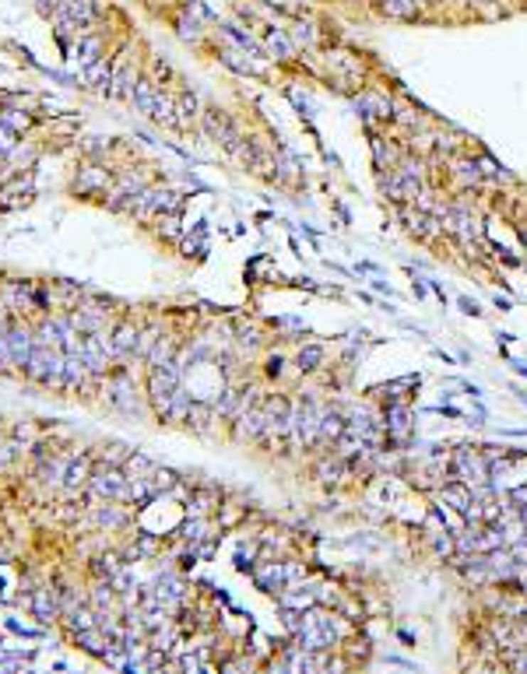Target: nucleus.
Masks as SVG:
<instances>
[{"instance_id":"37","label":"nucleus","mask_w":527,"mask_h":674,"mask_svg":"<svg viewBox=\"0 0 527 674\" xmlns=\"http://www.w3.org/2000/svg\"><path fill=\"white\" fill-rule=\"evenodd\" d=\"M179 534H183V541L201 545V541H204V520H201V516H193L190 523H183V527H179Z\"/></svg>"},{"instance_id":"25","label":"nucleus","mask_w":527,"mask_h":674,"mask_svg":"<svg viewBox=\"0 0 527 674\" xmlns=\"http://www.w3.org/2000/svg\"><path fill=\"white\" fill-rule=\"evenodd\" d=\"M130 102L144 112V116H151V112H155V102H159V88H155V81H137Z\"/></svg>"},{"instance_id":"18","label":"nucleus","mask_w":527,"mask_h":674,"mask_svg":"<svg viewBox=\"0 0 527 674\" xmlns=\"http://www.w3.org/2000/svg\"><path fill=\"white\" fill-rule=\"evenodd\" d=\"M211 418H215V407L204 404V400H193V404H190V414H186V425H190L193 432L208 436V432H211Z\"/></svg>"},{"instance_id":"47","label":"nucleus","mask_w":527,"mask_h":674,"mask_svg":"<svg viewBox=\"0 0 527 674\" xmlns=\"http://www.w3.org/2000/svg\"><path fill=\"white\" fill-rule=\"evenodd\" d=\"M282 369H285V358H282V355H271V358H267V376H282Z\"/></svg>"},{"instance_id":"30","label":"nucleus","mask_w":527,"mask_h":674,"mask_svg":"<svg viewBox=\"0 0 527 674\" xmlns=\"http://www.w3.org/2000/svg\"><path fill=\"white\" fill-rule=\"evenodd\" d=\"M137 331L134 327H119L117 334H113V348H117V358H123V355H134L137 351Z\"/></svg>"},{"instance_id":"13","label":"nucleus","mask_w":527,"mask_h":674,"mask_svg":"<svg viewBox=\"0 0 527 674\" xmlns=\"http://www.w3.org/2000/svg\"><path fill=\"white\" fill-rule=\"evenodd\" d=\"M345 411H338V407H324L320 411V443H338L341 436H345Z\"/></svg>"},{"instance_id":"19","label":"nucleus","mask_w":527,"mask_h":674,"mask_svg":"<svg viewBox=\"0 0 527 674\" xmlns=\"http://www.w3.org/2000/svg\"><path fill=\"white\" fill-rule=\"evenodd\" d=\"M289 39L295 43V50H313L320 43V32H316V25L309 18H299L292 25V32H289Z\"/></svg>"},{"instance_id":"9","label":"nucleus","mask_w":527,"mask_h":674,"mask_svg":"<svg viewBox=\"0 0 527 674\" xmlns=\"http://www.w3.org/2000/svg\"><path fill=\"white\" fill-rule=\"evenodd\" d=\"M253 583H257V590H264V594H282V590H285V569H282V562H264V565H257V569H253Z\"/></svg>"},{"instance_id":"16","label":"nucleus","mask_w":527,"mask_h":674,"mask_svg":"<svg viewBox=\"0 0 527 674\" xmlns=\"http://www.w3.org/2000/svg\"><path fill=\"white\" fill-rule=\"evenodd\" d=\"M88 380V365H85V355H63V387L74 390Z\"/></svg>"},{"instance_id":"14","label":"nucleus","mask_w":527,"mask_h":674,"mask_svg":"<svg viewBox=\"0 0 527 674\" xmlns=\"http://www.w3.org/2000/svg\"><path fill=\"white\" fill-rule=\"evenodd\" d=\"M63 474H67V460H60V456H43L39 460V467H36V478L43 481V485H50V488H57V485H63Z\"/></svg>"},{"instance_id":"43","label":"nucleus","mask_w":527,"mask_h":674,"mask_svg":"<svg viewBox=\"0 0 527 674\" xmlns=\"http://www.w3.org/2000/svg\"><path fill=\"white\" fill-rule=\"evenodd\" d=\"M155 548H159L155 537H151V534H141V537H137V548H134V559H137V555H151Z\"/></svg>"},{"instance_id":"2","label":"nucleus","mask_w":527,"mask_h":674,"mask_svg":"<svg viewBox=\"0 0 527 674\" xmlns=\"http://www.w3.org/2000/svg\"><path fill=\"white\" fill-rule=\"evenodd\" d=\"M450 481H461L468 488L489 485V460L481 456V449L468 446V443H461V446L454 449V456H450Z\"/></svg>"},{"instance_id":"24","label":"nucleus","mask_w":527,"mask_h":674,"mask_svg":"<svg viewBox=\"0 0 527 674\" xmlns=\"http://www.w3.org/2000/svg\"><path fill=\"white\" fill-rule=\"evenodd\" d=\"M197 116H204V109H201V99H197L193 92H186V95L176 99V119H179V127H190Z\"/></svg>"},{"instance_id":"22","label":"nucleus","mask_w":527,"mask_h":674,"mask_svg":"<svg viewBox=\"0 0 527 674\" xmlns=\"http://www.w3.org/2000/svg\"><path fill=\"white\" fill-rule=\"evenodd\" d=\"M418 7H422V0H380V11H383L387 18H394V21H408V18H415Z\"/></svg>"},{"instance_id":"7","label":"nucleus","mask_w":527,"mask_h":674,"mask_svg":"<svg viewBox=\"0 0 527 674\" xmlns=\"http://www.w3.org/2000/svg\"><path fill=\"white\" fill-rule=\"evenodd\" d=\"M394 176L401 179V190H405V200H415L422 193V183H425V162L422 159H401Z\"/></svg>"},{"instance_id":"29","label":"nucleus","mask_w":527,"mask_h":674,"mask_svg":"<svg viewBox=\"0 0 527 674\" xmlns=\"http://www.w3.org/2000/svg\"><path fill=\"white\" fill-rule=\"evenodd\" d=\"M92 523H99V527H119V523H127V513H123L119 506H92Z\"/></svg>"},{"instance_id":"31","label":"nucleus","mask_w":527,"mask_h":674,"mask_svg":"<svg viewBox=\"0 0 527 674\" xmlns=\"http://www.w3.org/2000/svg\"><path fill=\"white\" fill-rule=\"evenodd\" d=\"M85 77H88L92 85H99V88H102V85H113V67L99 56L95 63H88V67H85Z\"/></svg>"},{"instance_id":"3","label":"nucleus","mask_w":527,"mask_h":674,"mask_svg":"<svg viewBox=\"0 0 527 674\" xmlns=\"http://www.w3.org/2000/svg\"><path fill=\"white\" fill-rule=\"evenodd\" d=\"M25 373L46 387H63V351L60 348H50V344H36Z\"/></svg>"},{"instance_id":"12","label":"nucleus","mask_w":527,"mask_h":674,"mask_svg":"<svg viewBox=\"0 0 527 674\" xmlns=\"http://www.w3.org/2000/svg\"><path fill=\"white\" fill-rule=\"evenodd\" d=\"M7 348H11V358H14V365H28V358H32V351H36V337L28 334L25 327H11L7 331Z\"/></svg>"},{"instance_id":"11","label":"nucleus","mask_w":527,"mask_h":674,"mask_svg":"<svg viewBox=\"0 0 527 674\" xmlns=\"http://www.w3.org/2000/svg\"><path fill=\"white\" fill-rule=\"evenodd\" d=\"M235 422H239V425H235V432H239L243 439H264V432H267V422H271V418H267V411L257 404V407H250L246 414H239Z\"/></svg>"},{"instance_id":"44","label":"nucleus","mask_w":527,"mask_h":674,"mask_svg":"<svg viewBox=\"0 0 527 674\" xmlns=\"http://www.w3.org/2000/svg\"><path fill=\"white\" fill-rule=\"evenodd\" d=\"M457 306H461V309H464L468 316H485V309H481V306H478L474 299H468V295H461V299H457Z\"/></svg>"},{"instance_id":"33","label":"nucleus","mask_w":527,"mask_h":674,"mask_svg":"<svg viewBox=\"0 0 527 674\" xmlns=\"http://www.w3.org/2000/svg\"><path fill=\"white\" fill-rule=\"evenodd\" d=\"M215 503H218L215 488H201V492L190 499V506H186V509H190V516H204V513H208V509H211Z\"/></svg>"},{"instance_id":"8","label":"nucleus","mask_w":527,"mask_h":674,"mask_svg":"<svg viewBox=\"0 0 527 674\" xmlns=\"http://www.w3.org/2000/svg\"><path fill=\"white\" fill-rule=\"evenodd\" d=\"M201 119H204V130H208V134H211L218 144H225L229 151H235V148L243 144L239 130H235V127L229 123V119H225V116H222V112H211V109H208L204 116H201Z\"/></svg>"},{"instance_id":"26","label":"nucleus","mask_w":527,"mask_h":674,"mask_svg":"<svg viewBox=\"0 0 527 674\" xmlns=\"http://www.w3.org/2000/svg\"><path fill=\"white\" fill-rule=\"evenodd\" d=\"M411 387H418V376H401V380H394V383H380V387H373V393L383 397L387 404H398V400H401V390H411Z\"/></svg>"},{"instance_id":"6","label":"nucleus","mask_w":527,"mask_h":674,"mask_svg":"<svg viewBox=\"0 0 527 674\" xmlns=\"http://www.w3.org/2000/svg\"><path fill=\"white\" fill-rule=\"evenodd\" d=\"M355 109H358V116L362 119H394V99L390 95H383V92H376V88H366L358 99H355Z\"/></svg>"},{"instance_id":"52","label":"nucleus","mask_w":527,"mask_h":674,"mask_svg":"<svg viewBox=\"0 0 527 674\" xmlns=\"http://www.w3.org/2000/svg\"><path fill=\"white\" fill-rule=\"evenodd\" d=\"M503 436H513V439H527V429H506Z\"/></svg>"},{"instance_id":"34","label":"nucleus","mask_w":527,"mask_h":674,"mask_svg":"<svg viewBox=\"0 0 527 674\" xmlns=\"http://www.w3.org/2000/svg\"><path fill=\"white\" fill-rule=\"evenodd\" d=\"M478 166H481V179H485V176H489V179H496V183H510V179H513L506 168L499 166L496 159H489V155H481V159H478Z\"/></svg>"},{"instance_id":"20","label":"nucleus","mask_w":527,"mask_h":674,"mask_svg":"<svg viewBox=\"0 0 527 674\" xmlns=\"http://www.w3.org/2000/svg\"><path fill=\"white\" fill-rule=\"evenodd\" d=\"M88 478H92V464H88V456H70V460H67L63 485H67V488H81Z\"/></svg>"},{"instance_id":"17","label":"nucleus","mask_w":527,"mask_h":674,"mask_svg":"<svg viewBox=\"0 0 527 674\" xmlns=\"http://www.w3.org/2000/svg\"><path fill=\"white\" fill-rule=\"evenodd\" d=\"M327 63H331V70H334V77H351V81H358L362 77V63H358V56L351 53H331L327 56Z\"/></svg>"},{"instance_id":"41","label":"nucleus","mask_w":527,"mask_h":674,"mask_svg":"<svg viewBox=\"0 0 527 674\" xmlns=\"http://www.w3.org/2000/svg\"><path fill=\"white\" fill-rule=\"evenodd\" d=\"M92 186H106V176L99 168H88L81 179H78V190H92Z\"/></svg>"},{"instance_id":"38","label":"nucleus","mask_w":527,"mask_h":674,"mask_svg":"<svg viewBox=\"0 0 527 674\" xmlns=\"http://www.w3.org/2000/svg\"><path fill=\"white\" fill-rule=\"evenodd\" d=\"M285 569V587H302L306 583V565L302 562H282Z\"/></svg>"},{"instance_id":"5","label":"nucleus","mask_w":527,"mask_h":674,"mask_svg":"<svg viewBox=\"0 0 527 674\" xmlns=\"http://www.w3.org/2000/svg\"><path fill=\"white\" fill-rule=\"evenodd\" d=\"M383 429H387V436L398 443V446H408L411 439V429H415V411H411L405 400H398V404H387V411H383Z\"/></svg>"},{"instance_id":"39","label":"nucleus","mask_w":527,"mask_h":674,"mask_svg":"<svg viewBox=\"0 0 527 674\" xmlns=\"http://www.w3.org/2000/svg\"><path fill=\"white\" fill-rule=\"evenodd\" d=\"M99 46H102V43H99V39H95V36H88V39H85V43H81V50H78V56H81V63H85V67H88V63H95V60H99V56H95V53H99Z\"/></svg>"},{"instance_id":"36","label":"nucleus","mask_w":527,"mask_h":674,"mask_svg":"<svg viewBox=\"0 0 527 674\" xmlns=\"http://www.w3.org/2000/svg\"><path fill=\"white\" fill-rule=\"evenodd\" d=\"M176 36H179L183 43H197V39H201V21L179 18V21H176Z\"/></svg>"},{"instance_id":"48","label":"nucleus","mask_w":527,"mask_h":674,"mask_svg":"<svg viewBox=\"0 0 527 674\" xmlns=\"http://www.w3.org/2000/svg\"><path fill=\"white\" fill-rule=\"evenodd\" d=\"M369 653V639H351V657H366Z\"/></svg>"},{"instance_id":"46","label":"nucleus","mask_w":527,"mask_h":674,"mask_svg":"<svg viewBox=\"0 0 527 674\" xmlns=\"http://www.w3.org/2000/svg\"><path fill=\"white\" fill-rule=\"evenodd\" d=\"M496 257H499V260H503V264H510V267H521V264H524V260H521V257H513V253H510V250H506V246H499V242H496Z\"/></svg>"},{"instance_id":"4","label":"nucleus","mask_w":527,"mask_h":674,"mask_svg":"<svg viewBox=\"0 0 527 674\" xmlns=\"http://www.w3.org/2000/svg\"><path fill=\"white\" fill-rule=\"evenodd\" d=\"M88 485H92V492H95V496H102V499L130 503V478H127L123 471H117V467H110V464L95 467V471H92V478H88Z\"/></svg>"},{"instance_id":"10","label":"nucleus","mask_w":527,"mask_h":674,"mask_svg":"<svg viewBox=\"0 0 527 674\" xmlns=\"http://www.w3.org/2000/svg\"><path fill=\"white\" fill-rule=\"evenodd\" d=\"M218 36H222V43H225V50H239V53H253V56H264V50H260V43L246 32V28H239V25H222L218 28Z\"/></svg>"},{"instance_id":"42","label":"nucleus","mask_w":527,"mask_h":674,"mask_svg":"<svg viewBox=\"0 0 527 674\" xmlns=\"http://www.w3.org/2000/svg\"><path fill=\"white\" fill-rule=\"evenodd\" d=\"M506 503H510V509H527V485H521V488H510V496H506Z\"/></svg>"},{"instance_id":"40","label":"nucleus","mask_w":527,"mask_h":674,"mask_svg":"<svg viewBox=\"0 0 527 674\" xmlns=\"http://www.w3.org/2000/svg\"><path fill=\"white\" fill-rule=\"evenodd\" d=\"M95 572H99V576H106V583H110V579H113V576L119 572L117 555H102V559L95 562Z\"/></svg>"},{"instance_id":"51","label":"nucleus","mask_w":527,"mask_h":674,"mask_svg":"<svg viewBox=\"0 0 527 674\" xmlns=\"http://www.w3.org/2000/svg\"><path fill=\"white\" fill-rule=\"evenodd\" d=\"M429 288H432V295H436V299H440V302H447V295H443V284H440V281H432V284H429Z\"/></svg>"},{"instance_id":"23","label":"nucleus","mask_w":527,"mask_h":674,"mask_svg":"<svg viewBox=\"0 0 527 674\" xmlns=\"http://www.w3.org/2000/svg\"><path fill=\"white\" fill-rule=\"evenodd\" d=\"M134 88H137V77H134V67L130 63H119L117 74H113V95H119V99H134Z\"/></svg>"},{"instance_id":"32","label":"nucleus","mask_w":527,"mask_h":674,"mask_svg":"<svg viewBox=\"0 0 527 674\" xmlns=\"http://www.w3.org/2000/svg\"><path fill=\"white\" fill-rule=\"evenodd\" d=\"M454 172L461 176V183H481V166H478V159H457L454 162Z\"/></svg>"},{"instance_id":"21","label":"nucleus","mask_w":527,"mask_h":674,"mask_svg":"<svg viewBox=\"0 0 527 674\" xmlns=\"http://www.w3.org/2000/svg\"><path fill=\"white\" fill-rule=\"evenodd\" d=\"M324 365V344H302L295 355V369L299 373H316Z\"/></svg>"},{"instance_id":"53","label":"nucleus","mask_w":527,"mask_h":674,"mask_svg":"<svg viewBox=\"0 0 527 674\" xmlns=\"http://www.w3.org/2000/svg\"><path fill=\"white\" fill-rule=\"evenodd\" d=\"M422 4H432V0H422Z\"/></svg>"},{"instance_id":"45","label":"nucleus","mask_w":527,"mask_h":674,"mask_svg":"<svg viewBox=\"0 0 527 674\" xmlns=\"http://www.w3.org/2000/svg\"><path fill=\"white\" fill-rule=\"evenodd\" d=\"M18 449H21L18 443H0V467H7V464L18 456Z\"/></svg>"},{"instance_id":"35","label":"nucleus","mask_w":527,"mask_h":674,"mask_svg":"<svg viewBox=\"0 0 527 674\" xmlns=\"http://www.w3.org/2000/svg\"><path fill=\"white\" fill-rule=\"evenodd\" d=\"M67 621H70L74 632H88V628H95V615H92L88 608H74V611H67Z\"/></svg>"},{"instance_id":"28","label":"nucleus","mask_w":527,"mask_h":674,"mask_svg":"<svg viewBox=\"0 0 527 674\" xmlns=\"http://www.w3.org/2000/svg\"><path fill=\"white\" fill-rule=\"evenodd\" d=\"M32 611H36L39 621H53V615H57L53 590H36V594H32Z\"/></svg>"},{"instance_id":"15","label":"nucleus","mask_w":527,"mask_h":674,"mask_svg":"<svg viewBox=\"0 0 527 674\" xmlns=\"http://www.w3.org/2000/svg\"><path fill=\"white\" fill-rule=\"evenodd\" d=\"M264 46L278 56V60H292L295 56V43L289 39V32H282V28H275V25L264 32Z\"/></svg>"},{"instance_id":"1","label":"nucleus","mask_w":527,"mask_h":674,"mask_svg":"<svg viewBox=\"0 0 527 674\" xmlns=\"http://www.w3.org/2000/svg\"><path fill=\"white\" fill-rule=\"evenodd\" d=\"M320 404L313 397H299L289 414V443L292 446H316L320 443Z\"/></svg>"},{"instance_id":"49","label":"nucleus","mask_w":527,"mask_h":674,"mask_svg":"<svg viewBox=\"0 0 527 674\" xmlns=\"http://www.w3.org/2000/svg\"><path fill=\"white\" fill-rule=\"evenodd\" d=\"M492 306L499 309V313H510L513 306H510V299H503V295H492Z\"/></svg>"},{"instance_id":"50","label":"nucleus","mask_w":527,"mask_h":674,"mask_svg":"<svg viewBox=\"0 0 527 674\" xmlns=\"http://www.w3.org/2000/svg\"><path fill=\"white\" fill-rule=\"evenodd\" d=\"M481 674H510V668H503V664H489Z\"/></svg>"},{"instance_id":"27","label":"nucleus","mask_w":527,"mask_h":674,"mask_svg":"<svg viewBox=\"0 0 527 674\" xmlns=\"http://www.w3.org/2000/svg\"><path fill=\"white\" fill-rule=\"evenodd\" d=\"M345 471H348V460H345V456H331V460L324 456V460L316 464V478H320V481H341Z\"/></svg>"}]
</instances>
